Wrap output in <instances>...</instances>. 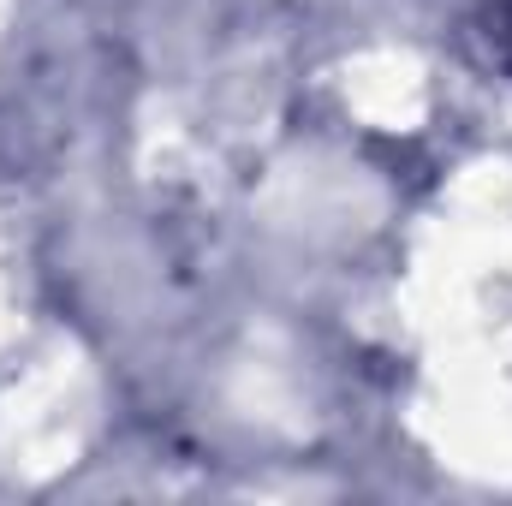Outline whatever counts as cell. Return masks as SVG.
Listing matches in <instances>:
<instances>
[{
  "label": "cell",
  "mask_w": 512,
  "mask_h": 506,
  "mask_svg": "<svg viewBox=\"0 0 512 506\" xmlns=\"http://www.w3.org/2000/svg\"><path fill=\"white\" fill-rule=\"evenodd\" d=\"M483 24H489L483 36H489V48H495V60H501V66L512 72V0H495Z\"/></svg>",
  "instance_id": "cell-1"
}]
</instances>
